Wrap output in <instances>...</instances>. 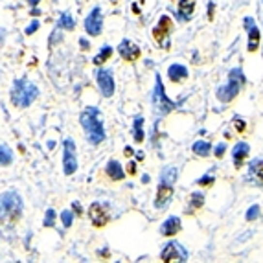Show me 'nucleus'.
I'll use <instances>...</instances> for the list:
<instances>
[{
  "label": "nucleus",
  "mask_w": 263,
  "mask_h": 263,
  "mask_svg": "<svg viewBox=\"0 0 263 263\" xmlns=\"http://www.w3.org/2000/svg\"><path fill=\"white\" fill-rule=\"evenodd\" d=\"M83 129L87 133V138L92 145H98L105 140V129H103V122H101L100 110L96 107H87L79 116Z\"/></svg>",
  "instance_id": "f257e3e1"
},
{
  "label": "nucleus",
  "mask_w": 263,
  "mask_h": 263,
  "mask_svg": "<svg viewBox=\"0 0 263 263\" xmlns=\"http://www.w3.org/2000/svg\"><path fill=\"white\" fill-rule=\"evenodd\" d=\"M37 96H39V89L30 79H17L13 83L11 101H13V105H17L18 109L30 107L37 100Z\"/></svg>",
  "instance_id": "f03ea898"
},
{
  "label": "nucleus",
  "mask_w": 263,
  "mask_h": 263,
  "mask_svg": "<svg viewBox=\"0 0 263 263\" xmlns=\"http://www.w3.org/2000/svg\"><path fill=\"white\" fill-rule=\"evenodd\" d=\"M245 83L247 79H245V76H243V70H241V68L230 70V74H228V83L225 87H219L217 89V100L223 101V103L232 101L237 94H239V89H241Z\"/></svg>",
  "instance_id": "7ed1b4c3"
},
{
  "label": "nucleus",
  "mask_w": 263,
  "mask_h": 263,
  "mask_svg": "<svg viewBox=\"0 0 263 263\" xmlns=\"http://www.w3.org/2000/svg\"><path fill=\"white\" fill-rule=\"evenodd\" d=\"M22 212V199L17 191H8L0 197V221L9 217L11 221H17Z\"/></svg>",
  "instance_id": "20e7f679"
},
{
  "label": "nucleus",
  "mask_w": 263,
  "mask_h": 263,
  "mask_svg": "<svg viewBox=\"0 0 263 263\" xmlns=\"http://www.w3.org/2000/svg\"><path fill=\"white\" fill-rule=\"evenodd\" d=\"M153 107L155 110L158 112V114H170L173 109H177V103L171 101L168 96H166V92H164V83H162V77L156 74V77H155V92H153Z\"/></svg>",
  "instance_id": "39448f33"
},
{
  "label": "nucleus",
  "mask_w": 263,
  "mask_h": 263,
  "mask_svg": "<svg viewBox=\"0 0 263 263\" xmlns=\"http://www.w3.org/2000/svg\"><path fill=\"white\" fill-rule=\"evenodd\" d=\"M173 31V20L168 15H162L158 24L153 30V37L158 45L162 46L164 50H170V37Z\"/></svg>",
  "instance_id": "423d86ee"
},
{
  "label": "nucleus",
  "mask_w": 263,
  "mask_h": 263,
  "mask_svg": "<svg viewBox=\"0 0 263 263\" xmlns=\"http://www.w3.org/2000/svg\"><path fill=\"white\" fill-rule=\"evenodd\" d=\"M188 250L179 243V241H170L168 245L162 248L160 252V260L164 263H171V262H188Z\"/></svg>",
  "instance_id": "0eeeda50"
},
{
  "label": "nucleus",
  "mask_w": 263,
  "mask_h": 263,
  "mask_svg": "<svg viewBox=\"0 0 263 263\" xmlns=\"http://www.w3.org/2000/svg\"><path fill=\"white\" fill-rule=\"evenodd\" d=\"M63 168L64 175H74L77 170V158H76V144L72 138L64 140V153H63Z\"/></svg>",
  "instance_id": "6e6552de"
},
{
  "label": "nucleus",
  "mask_w": 263,
  "mask_h": 263,
  "mask_svg": "<svg viewBox=\"0 0 263 263\" xmlns=\"http://www.w3.org/2000/svg\"><path fill=\"white\" fill-rule=\"evenodd\" d=\"M101 28H103V15H101V9L94 8L91 13L87 15V18H85V30H87L89 35L96 37L101 33Z\"/></svg>",
  "instance_id": "1a4fd4ad"
},
{
  "label": "nucleus",
  "mask_w": 263,
  "mask_h": 263,
  "mask_svg": "<svg viewBox=\"0 0 263 263\" xmlns=\"http://www.w3.org/2000/svg\"><path fill=\"white\" fill-rule=\"evenodd\" d=\"M96 81H98V87H100L101 94L105 98H110L114 94V77H112V72L110 70H103L100 68L98 74H96Z\"/></svg>",
  "instance_id": "9d476101"
},
{
  "label": "nucleus",
  "mask_w": 263,
  "mask_h": 263,
  "mask_svg": "<svg viewBox=\"0 0 263 263\" xmlns=\"http://www.w3.org/2000/svg\"><path fill=\"white\" fill-rule=\"evenodd\" d=\"M89 216H91V221L94 227H105L107 223L110 221V216L109 212L105 210V206L103 204H100V202H94V204H91V208H89Z\"/></svg>",
  "instance_id": "9b49d317"
},
{
  "label": "nucleus",
  "mask_w": 263,
  "mask_h": 263,
  "mask_svg": "<svg viewBox=\"0 0 263 263\" xmlns=\"http://www.w3.org/2000/svg\"><path fill=\"white\" fill-rule=\"evenodd\" d=\"M118 54L122 55L125 61L133 63V61H136V59L142 55V52H140V48H138L135 43H131L129 39H124L118 46Z\"/></svg>",
  "instance_id": "f8f14e48"
},
{
  "label": "nucleus",
  "mask_w": 263,
  "mask_h": 263,
  "mask_svg": "<svg viewBox=\"0 0 263 263\" xmlns=\"http://www.w3.org/2000/svg\"><path fill=\"white\" fill-rule=\"evenodd\" d=\"M245 28L248 30V52H256L258 46H260V30L254 24V18L252 17H247L245 18Z\"/></svg>",
  "instance_id": "ddd939ff"
},
{
  "label": "nucleus",
  "mask_w": 263,
  "mask_h": 263,
  "mask_svg": "<svg viewBox=\"0 0 263 263\" xmlns=\"http://www.w3.org/2000/svg\"><path fill=\"white\" fill-rule=\"evenodd\" d=\"M173 197V186L171 184H166V182H160L158 184V190H156V199H155V206L156 208H164L170 199Z\"/></svg>",
  "instance_id": "4468645a"
},
{
  "label": "nucleus",
  "mask_w": 263,
  "mask_h": 263,
  "mask_svg": "<svg viewBox=\"0 0 263 263\" xmlns=\"http://www.w3.org/2000/svg\"><path fill=\"white\" fill-rule=\"evenodd\" d=\"M179 230H181V219L177 217V216H171V217H168L162 223V227H160V234L166 236V237H173Z\"/></svg>",
  "instance_id": "2eb2a0df"
},
{
  "label": "nucleus",
  "mask_w": 263,
  "mask_h": 263,
  "mask_svg": "<svg viewBox=\"0 0 263 263\" xmlns=\"http://www.w3.org/2000/svg\"><path fill=\"white\" fill-rule=\"evenodd\" d=\"M250 151V145L247 144V142H237L234 145V149H232V156H234V164H236V168H241L243 166V160L247 158V155Z\"/></svg>",
  "instance_id": "dca6fc26"
},
{
  "label": "nucleus",
  "mask_w": 263,
  "mask_h": 263,
  "mask_svg": "<svg viewBox=\"0 0 263 263\" xmlns=\"http://www.w3.org/2000/svg\"><path fill=\"white\" fill-rule=\"evenodd\" d=\"M168 76H170V79H171V81L179 83V81H182V79H186V77H188V68H186L184 64L175 63L168 68Z\"/></svg>",
  "instance_id": "f3484780"
},
{
  "label": "nucleus",
  "mask_w": 263,
  "mask_h": 263,
  "mask_svg": "<svg viewBox=\"0 0 263 263\" xmlns=\"http://www.w3.org/2000/svg\"><path fill=\"white\" fill-rule=\"evenodd\" d=\"M107 175H109L112 181H122L124 177H125V173H124V170H122V166H120L118 160H109V164H107Z\"/></svg>",
  "instance_id": "a211bd4d"
},
{
  "label": "nucleus",
  "mask_w": 263,
  "mask_h": 263,
  "mask_svg": "<svg viewBox=\"0 0 263 263\" xmlns=\"http://www.w3.org/2000/svg\"><path fill=\"white\" fill-rule=\"evenodd\" d=\"M193 2L191 0H179V18L181 20H188L193 15Z\"/></svg>",
  "instance_id": "6ab92c4d"
},
{
  "label": "nucleus",
  "mask_w": 263,
  "mask_h": 263,
  "mask_svg": "<svg viewBox=\"0 0 263 263\" xmlns=\"http://www.w3.org/2000/svg\"><path fill=\"white\" fill-rule=\"evenodd\" d=\"M175 181H177V168L166 166L162 170V175H160V182H166V184L175 186Z\"/></svg>",
  "instance_id": "aec40b11"
},
{
  "label": "nucleus",
  "mask_w": 263,
  "mask_h": 263,
  "mask_svg": "<svg viewBox=\"0 0 263 263\" xmlns=\"http://www.w3.org/2000/svg\"><path fill=\"white\" fill-rule=\"evenodd\" d=\"M57 26L63 28V30H74L76 26V22H74V17L68 13V11H64L61 13V17H59V22H57Z\"/></svg>",
  "instance_id": "412c9836"
},
{
  "label": "nucleus",
  "mask_w": 263,
  "mask_h": 263,
  "mask_svg": "<svg viewBox=\"0 0 263 263\" xmlns=\"http://www.w3.org/2000/svg\"><path fill=\"white\" fill-rule=\"evenodd\" d=\"M133 133H135L136 142H142V140H144V118H142V116H136V118H135Z\"/></svg>",
  "instance_id": "4be33fe9"
},
{
  "label": "nucleus",
  "mask_w": 263,
  "mask_h": 263,
  "mask_svg": "<svg viewBox=\"0 0 263 263\" xmlns=\"http://www.w3.org/2000/svg\"><path fill=\"white\" fill-rule=\"evenodd\" d=\"M210 149H212V145H210V142H202V140H199V142H195L193 144V153L199 155V156H206V155H210Z\"/></svg>",
  "instance_id": "5701e85b"
},
{
  "label": "nucleus",
  "mask_w": 263,
  "mask_h": 263,
  "mask_svg": "<svg viewBox=\"0 0 263 263\" xmlns=\"http://www.w3.org/2000/svg\"><path fill=\"white\" fill-rule=\"evenodd\" d=\"M13 160V155H11V149L8 145L0 144V166H9Z\"/></svg>",
  "instance_id": "b1692460"
},
{
  "label": "nucleus",
  "mask_w": 263,
  "mask_h": 263,
  "mask_svg": "<svg viewBox=\"0 0 263 263\" xmlns=\"http://www.w3.org/2000/svg\"><path fill=\"white\" fill-rule=\"evenodd\" d=\"M110 55H112V48H110V46H103L100 54L94 57V64H98V66H100V64H103L107 59H109Z\"/></svg>",
  "instance_id": "393cba45"
},
{
  "label": "nucleus",
  "mask_w": 263,
  "mask_h": 263,
  "mask_svg": "<svg viewBox=\"0 0 263 263\" xmlns=\"http://www.w3.org/2000/svg\"><path fill=\"white\" fill-rule=\"evenodd\" d=\"M202 204H204V195H202V193H193V195H191L190 208L191 210H197V208H201Z\"/></svg>",
  "instance_id": "a878e982"
},
{
  "label": "nucleus",
  "mask_w": 263,
  "mask_h": 263,
  "mask_svg": "<svg viewBox=\"0 0 263 263\" xmlns=\"http://www.w3.org/2000/svg\"><path fill=\"white\" fill-rule=\"evenodd\" d=\"M43 225H45L46 228L55 227V212L52 208L46 210V216H45V221H43Z\"/></svg>",
  "instance_id": "bb28decb"
},
{
  "label": "nucleus",
  "mask_w": 263,
  "mask_h": 263,
  "mask_svg": "<svg viewBox=\"0 0 263 263\" xmlns=\"http://www.w3.org/2000/svg\"><path fill=\"white\" fill-rule=\"evenodd\" d=\"M247 221H256V219L260 217V206L254 204V206H250V208L247 210Z\"/></svg>",
  "instance_id": "cd10ccee"
},
{
  "label": "nucleus",
  "mask_w": 263,
  "mask_h": 263,
  "mask_svg": "<svg viewBox=\"0 0 263 263\" xmlns=\"http://www.w3.org/2000/svg\"><path fill=\"white\" fill-rule=\"evenodd\" d=\"M250 171L256 173V175H258V179H260V181H262V184H263V162H260V160L252 162V166H250Z\"/></svg>",
  "instance_id": "c85d7f7f"
},
{
  "label": "nucleus",
  "mask_w": 263,
  "mask_h": 263,
  "mask_svg": "<svg viewBox=\"0 0 263 263\" xmlns=\"http://www.w3.org/2000/svg\"><path fill=\"white\" fill-rule=\"evenodd\" d=\"M61 221H63V225L66 228L72 225V221H74V216H72V212L70 210H64L63 214H61Z\"/></svg>",
  "instance_id": "c756f323"
},
{
  "label": "nucleus",
  "mask_w": 263,
  "mask_h": 263,
  "mask_svg": "<svg viewBox=\"0 0 263 263\" xmlns=\"http://www.w3.org/2000/svg\"><path fill=\"white\" fill-rule=\"evenodd\" d=\"M212 182H214V177L212 175H204V177H201L199 181H197V184L199 186H210Z\"/></svg>",
  "instance_id": "7c9ffc66"
},
{
  "label": "nucleus",
  "mask_w": 263,
  "mask_h": 263,
  "mask_svg": "<svg viewBox=\"0 0 263 263\" xmlns=\"http://www.w3.org/2000/svg\"><path fill=\"white\" fill-rule=\"evenodd\" d=\"M234 127H236L239 133H245L247 125H245V122H243L241 118H234Z\"/></svg>",
  "instance_id": "2f4dec72"
},
{
  "label": "nucleus",
  "mask_w": 263,
  "mask_h": 263,
  "mask_svg": "<svg viewBox=\"0 0 263 263\" xmlns=\"http://www.w3.org/2000/svg\"><path fill=\"white\" fill-rule=\"evenodd\" d=\"M37 30H39V20H33L30 26L26 28V35H31V33H35Z\"/></svg>",
  "instance_id": "473e14b6"
},
{
  "label": "nucleus",
  "mask_w": 263,
  "mask_h": 263,
  "mask_svg": "<svg viewBox=\"0 0 263 263\" xmlns=\"http://www.w3.org/2000/svg\"><path fill=\"white\" fill-rule=\"evenodd\" d=\"M225 151H227V144H219L217 147H216V156L221 158V156L225 155Z\"/></svg>",
  "instance_id": "72a5a7b5"
},
{
  "label": "nucleus",
  "mask_w": 263,
  "mask_h": 263,
  "mask_svg": "<svg viewBox=\"0 0 263 263\" xmlns=\"http://www.w3.org/2000/svg\"><path fill=\"white\" fill-rule=\"evenodd\" d=\"M214 8H216V4H214V2H210L208 4V17L210 18H214Z\"/></svg>",
  "instance_id": "f704fd0d"
},
{
  "label": "nucleus",
  "mask_w": 263,
  "mask_h": 263,
  "mask_svg": "<svg viewBox=\"0 0 263 263\" xmlns=\"http://www.w3.org/2000/svg\"><path fill=\"white\" fill-rule=\"evenodd\" d=\"M79 45H81L83 50H89V48H91V45H89V41H85V39H79Z\"/></svg>",
  "instance_id": "c9c22d12"
},
{
  "label": "nucleus",
  "mask_w": 263,
  "mask_h": 263,
  "mask_svg": "<svg viewBox=\"0 0 263 263\" xmlns=\"http://www.w3.org/2000/svg\"><path fill=\"white\" fill-rule=\"evenodd\" d=\"M127 170H129V173H131V175H135V171H136V168H135V162H131L127 166Z\"/></svg>",
  "instance_id": "e433bc0d"
},
{
  "label": "nucleus",
  "mask_w": 263,
  "mask_h": 263,
  "mask_svg": "<svg viewBox=\"0 0 263 263\" xmlns=\"http://www.w3.org/2000/svg\"><path fill=\"white\" fill-rule=\"evenodd\" d=\"M72 206H74V210H76L77 214H81V206H79V202H74Z\"/></svg>",
  "instance_id": "4c0bfd02"
},
{
  "label": "nucleus",
  "mask_w": 263,
  "mask_h": 263,
  "mask_svg": "<svg viewBox=\"0 0 263 263\" xmlns=\"http://www.w3.org/2000/svg\"><path fill=\"white\" fill-rule=\"evenodd\" d=\"M124 151H125V155H127V156H131V155L135 153V151H133V149H131L129 145H127V147H125V149H124Z\"/></svg>",
  "instance_id": "58836bf2"
},
{
  "label": "nucleus",
  "mask_w": 263,
  "mask_h": 263,
  "mask_svg": "<svg viewBox=\"0 0 263 263\" xmlns=\"http://www.w3.org/2000/svg\"><path fill=\"white\" fill-rule=\"evenodd\" d=\"M28 2H30V6H37L41 0H28Z\"/></svg>",
  "instance_id": "ea45409f"
},
{
  "label": "nucleus",
  "mask_w": 263,
  "mask_h": 263,
  "mask_svg": "<svg viewBox=\"0 0 263 263\" xmlns=\"http://www.w3.org/2000/svg\"><path fill=\"white\" fill-rule=\"evenodd\" d=\"M142 2H144V0H142Z\"/></svg>",
  "instance_id": "a19ab883"
}]
</instances>
